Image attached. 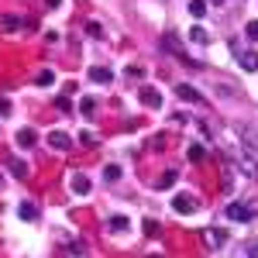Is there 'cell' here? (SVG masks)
<instances>
[{
	"label": "cell",
	"mask_w": 258,
	"mask_h": 258,
	"mask_svg": "<svg viewBox=\"0 0 258 258\" xmlns=\"http://www.w3.org/2000/svg\"><path fill=\"white\" fill-rule=\"evenodd\" d=\"M141 103H145V107H148V110H155V107H162V93L159 90H155V86H148V83H141Z\"/></svg>",
	"instance_id": "5"
},
{
	"label": "cell",
	"mask_w": 258,
	"mask_h": 258,
	"mask_svg": "<svg viewBox=\"0 0 258 258\" xmlns=\"http://www.w3.org/2000/svg\"><path fill=\"white\" fill-rule=\"evenodd\" d=\"M244 35L251 41H258V21H248V28H244Z\"/></svg>",
	"instance_id": "27"
},
{
	"label": "cell",
	"mask_w": 258,
	"mask_h": 258,
	"mask_svg": "<svg viewBox=\"0 0 258 258\" xmlns=\"http://www.w3.org/2000/svg\"><path fill=\"white\" fill-rule=\"evenodd\" d=\"M248 258H258V241H251V244H248Z\"/></svg>",
	"instance_id": "30"
},
{
	"label": "cell",
	"mask_w": 258,
	"mask_h": 258,
	"mask_svg": "<svg viewBox=\"0 0 258 258\" xmlns=\"http://www.w3.org/2000/svg\"><path fill=\"white\" fill-rule=\"evenodd\" d=\"M207 4H224V0H207Z\"/></svg>",
	"instance_id": "32"
},
{
	"label": "cell",
	"mask_w": 258,
	"mask_h": 258,
	"mask_svg": "<svg viewBox=\"0 0 258 258\" xmlns=\"http://www.w3.org/2000/svg\"><path fill=\"white\" fill-rule=\"evenodd\" d=\"M197 207H200V200L189 197V193H176L172 197V210L176 214H197Z\"/></svg>",
	"instance_id": "4"
},
{
	"label": "cell",
	"mask_w": 258,
	"mask_h": 258,
	"mask_svg": "<svg viewBox=\"0 0 258 258\" xmlns=\"http://www.w3.org/2000/svg\"><path fill=\"white\" fill-rule=\"evenodd\" d=\"M0 28H4L7 35H14V31L21 28V18L18 14H4V18H0Z\"/></svg>",
	"instance_id": "13"
},
{
	"label": "cell",
	"mask_w": 258,
	"mask_h": 258,
	"mask_svg": "<svg viewBox=\"0 0 258 258\" xmlns=\"http://www.w3.org/2000/svg\"><path fill=\"white\" fill-rule=\"evenodd\" d=\"M11 114V100H0V117H7Z\"/></svg>",
	"instance_id": "29"
},
{
	"label": "cell",
	"mask_w": 258,
	"mask_h": 258,
	"mask_svg": "<svg viewBox=\"0 0 258 258\" xmlns=\"http://www.w3.org/2000/svg\"><path fill=\"white\" fill-rule=\"evenodd\" d=\"M162 48H165V52H172V55H176L179 62H186L189 69H203V66H200L197 59H186V52L179 48V38H176V35H172V31H169V35H162Z\"/></svg>",
	"instance_id": "2"
},
{
	"label": "cell",
	"mask_w": 258,
	"mask_h": 258,
	"mask_svg": "<svg viewBox=\"0 0 258 258\" xmlns=\"http://www.w3.org/2000/svg\"><path fill=\"white\" fill-rule=\"evenodd\" d=\"M90 80H93V83H110V80H114V73H110L107 66H93V69H90Z\"/></svg>",
	"instance_id": "12"
},
{
	"label": "cell",
	"mask_w": 258,
	"mask_h": 258,
	"mask_svg": "<svg viewBox=\"0 0 258 258\" xmlns=\"http://www.w3.org/2000/svg\"><path fill=\"white\" fill-rule=\"evenodd\" d=\"M86 35H90V38H100V35H103V28H100L97 21H90V24H86Z\"/></svg>",
	"instance_id": "25"
},
{
	"label": "cell",
	"mask_w": 258,
	"mask_h": 258,
	"mask_svg": "<svg viewBox=\"0 0 258 258\" xmlns=\"http://www.w3.org/2000/svg\"><path fill=\"white\" fill-rule=\"evenodd\" d=\"M234 165L241 169V176H244V179H258V162L251 159L248 152H238V155H234Z\"/></svg>",
	"instance_id": "3"
},
{
	"label": "cell",
	"mask_w": 258,
	"mask_h": 258,
	"mask_svg": "<svg viewBox=\"0 0 258 258\" xmlns=\"http://www.w3.org/2000/svg\"><path fill=\"white\" fill-rule=\"evenodd\" d=\"M155 186H159V189H172V186H176V172L169 169V172H165V176H162L159 182H155Z\"/></svg>",
	"instance_id": "20"
},
{
	"label": "cell",
	"mask_w": 258,
	"mask_h": 258,
	"mask_svg": "<svg viewBox=\"0 0 258 258\" xmlns=\"http://www.w3.org/2000/svg\"><path fill=\"white\" fill-rule=\"evenodd\" d=\"M214 90H217L220 97H238V90H234V86H227V83H214Z\"/></svg>",
	"instance_id": "22"
},
{
	"label": "cell",
	"mask_w": 258,
	"mask_h": 258,
	"mask_svg": "<svg viewBox=\"0 0 258 258\" xmlns=\"http://www.w3.org/2000/svg\"><path fill=\"white\" fill-rule=\"evenodd\" d=\"M48 145H52V148H62V152H69V148H73V138H69L66 131H52V135H48Z\"/></svg>",
	"instance_id": "9"
},
{
	"label": "cell",
	"mask_w": 258,
	"mask_h": 258,
	"mask_svg": "<svg viewBox=\"0 0 258 258\" xmlns=\"http://www.w3.org/2000/svg\"><path fill=\"white\" fill-rule=\"evenodd\" d=\"M145 234H148V238H155V234H159V224H155L152 217L145 220Z\"/></svg>",
	"instance_id": "28"
},
{
	"label": "cell",
	"mask_w": 258,
	"mask_h": 258,
	"mask_svg": "<svg viewBox=\"0 0 258 258\" xmlns=\"http://www.w3.org/2000/svg\"><path fill=\"white\" fill-rule=\"evenodd\" d=\"M11 176L14 179H28V165H24L21 159H11Z\"/></svg>",
	"instance_id": "14"
},
{
	"label": "cell",
	"mask_w": 258,
	"mask_h": 258,
	"mask_svg": "<svg viewBox=\"0 0 258 258\" xmlns=\"http://www.w3.org/2000/svg\"><path fill=\"white\" fill-rule=\"evenodd\" d=\"M234 55H238L244 73H258V52H241V48H234Z\"/></svg>",
	"instance_id": "7"
},
{
	"label": "cell",
	"mask_w": 258,
	"mask_h": 258,
	"mask_svg": "<svg viewBox=\"0 0 258 258\" xmlns=\"http://www.w3.org/2000/svg\"><path fill=\"white\" fill-rule=\"evenodd\" d=\"M176 97L186 100V103H203V93H200L197 86H189V83H179V86H176Z\"/></svg>",
	"instance_id": "6"
},
{
	"label": "cell",
	"mask_w": 258,
	"mask_h": 258,
	"mask_svg": "<svg viewBox=\"0 0 258 258\" xmlns=\"http://www.w3.org/2000/svg\"><path fill=\"white\" fill-rule=\"evenodd\" d=\"M189 162H203V145H189Z\"/></svg>",
	"instance_id": "23"
},
{
	"label": "cell",
	"mask_w": 258,
	"mask_h": 258,
	"mask_svg": "<svg viewBox=\"0 0 258 258\" xmlns=\"http://www.w3.org/2000/svg\"><path fill=\"white\" fill-rule=\"evenodd\" d=\"M189 14L193 18H203L207 14V0H189Z\"/></svg>",
	"instance_id": "19"
},
{
	"label": "cell",
	"mask_w": 258,
	"mask_h": 258,
	"mask_svg": "<svg viewBox=\"0 0 258 258\" xmlns=\"http://www.w3.org/2000/svg\"><path fill=\"white\" fill-rule=\"evenodd\" d=\"M52 83H55V73L52 69H41L38 76H35V86H52Z\"/></svg>",
	"instance_id": "15"
},
{
	"label": "cell",
	"mask_w": 258,
	"mask_h": 258,
	"mask_svg": "<svg viewBox=\"0 0 258 258\" xmlns=\"http://www.w3.org/2000/svg\"><path fill=\"white\" fill-rule=\"evenodd\" d=\"M18 214H21V220H35V217H38L35 203H21V207H18Z\"/></svg>",
	"instance_id": "16"
},
{
	"label": "cell",
	"mask_w": 258,
	"mask_h": 258,
	"mask_svg": "<svg viewBox=\"0 0 258 258\" xmlns=\"http://www.w3.org/2000/svg\"><path fill=\"white\" fill-rule=\"evenodd\" d=\"M203 241H207V248H224V241H227V231H220V227H210V231L203 234Z\"/></svg>",
	"instance_id": "8"
},
{
	"label": "cell",
	"mask_w": 258,
	"mask_h": 258,
	"mask_svg": "<svg viewBox=\"0 0 258 258\" xmlns=\"http://www.w3.org/2000/svg\"><path fill=\"white\" fill-rule=\"evenodd\" d=\"M255 217H258V200H248V203H231V207H227V220L244 224V220H255Z\"/></svg>",
	"instance_id": "1"
},
{
	"label": "cell",
	"mask_w": 258,
	"mask_h": 258,
	"mask_svg": "<svg viewBox=\"0 0 258 258\" xmlns=\"http://www.w3.org/2000/svg\"><path fill=\"white\" fill-rule=\"evenodd\" d=\"M145 76H148V73H145L141 66H127V80H135V83H145Z\"/></svg>",
	"instance_id": "21"
},
{
	"label": "cell",
	"mask_w": 258,
	"mask_h": 258,
	"mask_svg": "<svg viewBox=\"0 0 258 258\" xmlns=\"http://www.w3.org/2000/svg\"><path fill=\"white\" fill-rule=\"evenodd\" d=\"M69 186H73V193H80V197H86L93 182H90V176H83V172H76V176L69 179Z\"/></svg>",
	"instance_id": "10"
},
{
	"label": "cell",
	"mask_w": 258,
	"mask_h": 258,
	"mask_svg": "<svg viewBox=\"0 0 258 258\" xmlns=\"http://www.w3.org/2000/svg\"><path fill=\"white\" fill-rule=\"evenodd\" d=\"M80 107H83V114H86V117H93V114H97V103H93V100H90V97L83 100Z\"/></svg>",
	"instance_id": "24"
},
{
	"label": "cell",
	"mask_w": 258,
	"mask_h": 258,
	"mask_svg": "<svg viewBox=\"0 0 258 258\" xmlns=\"http://www.w3.org/2000/svg\"><path fill=\"white\" fill-rule=\"evenodd\" d=\"M131 227V220L124 217V214H117V217H110V231H127Z\"/></svg>",
	"instance_id": "17"
},
{
	"label": "cell",
	"mask_w": 258,
	"mask_h": 258,
	"mask_svg": "<svg viewBox=\"0 0 258 258\" xmlns=\"http://www.w3.org/2000/svg\"><path fill=\"white\" fill-rule=\"evenodd\" d=\"M103 176L110 179V182H114V179H120V165H107V169H103Z\"/></svg>",
	"instance_id": "26"
},
{
	"label": "cell",
	"mask_w": 258,
	"mask_h": 258,
	"mask_svg": "<svg viewBox=\"0 0 258 258\" xmlns=\"http://www.w3.org/2000/svg\"><path fill=\"white\" fill-rule=\"evenodd\" d=\"M35 141H38V135L31 127H21L18 131V148H35Z\"/></svg>",
	"instance_id": "11"
},
{
	"label": "cell",
	"mask_w": 258,
	"mask_h": 258,
	"mask_svg": "<svg viewBox=\"0 0 258 258\" xmlns=\"http://www.w3.org/2000/svg\"><path fill=\"white\" fill-rule=\"evenodd\" d=\"M189 41H197V45H207V41H210V35H207L203 28H189Z\"/></svg>",
	"instance_id": "18"
},
{
	"label": "cell",
	"mask_w": 258,
	"mask_h": 258,
	"mask_svg": "<svg viewBox=\"0 0 258 258\" xmlns=\"http://www.w3.org/2000/svg\"><path fill=\"white\" fill-rule=\"evenodd\" d=\"M45 7H48V11H55V7H62V0H45Z\"/></svg>",
	"instance_id": "31"
}]
</instances>
